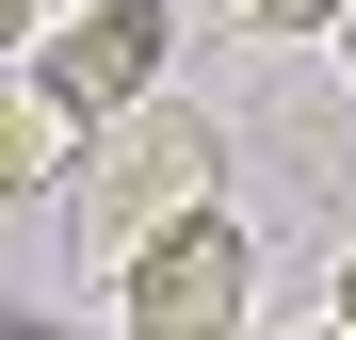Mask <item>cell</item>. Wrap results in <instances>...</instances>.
<instances>
[{
  "label": "cell",
  "instance_id": "1",
  "mask_svg": "<svg viewBox=\"0 0 356 340\" xmlns=\"http://www.w3.org/2000/svg\"><path fill=\"white\" fill-rule=\"evenodd\" d=\"M211 179H227V130H211L195 97H146V113H113V130H81V146H65L81 259H97V275H130L162 227H195V211H211Z\"/></svg>",
  "mask_w": 356,
  "mask_h": 340
},
{
  "label": "cell",
  "instance_id": "2",
  "mask_svg": "<svg viewBox=\"0 0 356 340\" xmlns=\"http://www.w3.org/2000/svg\"><path fill=\"white\" fill-rule=\"evenodd\" d=\"M243 292H259V243L227 211H195L113 275V340H243Z\"/></svg>",
  "mask_w": 356,
  "mask_h": 340
},
{
  "label": "cell",
  "instance_id": "3",
  "mask_svg": "<svg viewBox=\"0 0 356 340\" xmlns=\"http://www.w3.org/2000/svg\"><path fill=\"white\" fill-rule=\"evenodd\" d=\"M162 49H178V0H81V17L33 49V97L65 113V146H81V130H113V113L162 97Z\"/></svg>",
  "mask_w": 356,
  "mask_h": 340
},
{
  "label": "cell",
  "instance_id": "4",
  "mask_svg": "<svg viewBox=\"0 0 356 340\" xmlns=\"http://www.w3.org/2000/svg\"><path fill=\"white\" fill-rule=\"evenodd\" d=\"M49 179H65V113L33 97V65H0V211L49 195Z\"/></svg>",
  "mask_w": 356,
  "mask_h": 340
},
{
  "label": "cell",
  "instance_id": "5",
  "mask_svg": "<svg viewBox=\"0 0 356 340\" xmlns=\"http://www.w3.org/2000/svg\"><path fill=\"white\" fill-rule=\"evenodd\" d=\"M243 33H340V0H243Z\"/></svg>",
  "mask_w": 356,
  "mask_h": 340
},
{
  "label": "cell",
  "instance_id": "6",
  "mask_svg": "<svg viewBox=\"0 0 356 340\" xmlns=\"http://www.w3.org/2000/svg\"><path fill=\"white\" fill-rule=\"evenodd\" d=\"M17 49H33V0H0V65H17Z\"/></svg>",
  "mask_w": 356,
  "mask_h": 340
},
{
  "label": "cell",
  "instance_id": "7",
  "mask_svg": "<svg viewBox=\"0 0 356 340\" xmlns=\"http://www.w3.org/2000/svg\"><path fill=\"white\" fill-rule=\"evenodd\" d=\"M324 324H340V340H356V243H340V308H324Z\"/></svg>",
  "mask_w": 356,
  "mask_h": 340
},
{
  "label": "cell",
  "instance_id": "8",
  "mask_svg": "<svg viewBox=\"0 0 356 340\" xmlns=\"http://www.w3.org/2000/svg\"><path fill=\"white\" fill-rule=\"evenodd\" d=\"M340 81H356V0H340Z\"/></svg>",
  "mask_w": 356,
  "mask_h": 340
},
{
  "label": "cell",
  "instance_id": "9",
  "mask_svg": "<svg viewBox=\"0 0 356 340\" xmlns=\"http://www.w3.org/2000/svg\"><path fill=\"white\" fill-rule=\"evenodd\" d=\"M308 340H340V324H308Z\"/></svg>",
  "mask_w": 356,
  "mask_h": 340
}]
</instances>
